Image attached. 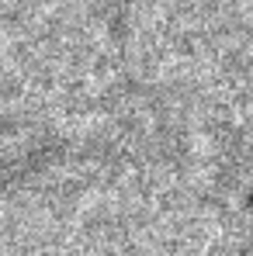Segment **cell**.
Returning <instances> with one entry per match:
<instances>
[{"label": "cell", "mask_w": 253, "mask_h": 256, "mask_svg": "<svg viewBox=\"0 0 253 256\" xmlns=\"http://www.w3.org/2000/svg\"><path fill=\"white\" fill-rule=\"evenodd\" d=\"M21 4H25V0H0V28L11 24V21L21 14Z\"/></svg>", "instance_id": "cell-3"}, {"label": "cell", "mask_w": 253, "mask_h": 256, "mask_svg": "<svg viewBox=\"0 0 253 256\" xmlns=\"http://www.w3.org/2000/svg\"><path fill=\"white\" fill-rule=\"evenodd\" d=\"M77 163H97L94 149L73 152L56 128L35 118H0V201L49 190Z\"/></svg>", "instance_id": "cell-1"}, {"label": "cell", "mask_w": 253, "mask_h": 256, "mask_svg": "<svg viewBox=\"0 0 253 256\" xmlns=\"http://www.w3.org/2000/svg\"><path fill=\"white\" fill-rule=\"evenodd\" d=\"M87 4H90V10H94V18H101V21H104V28L118 35V28L125 24V14H128V0H87Z\"/></svg>", "instance_id": "cell-2"}]
</instances>
